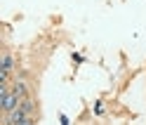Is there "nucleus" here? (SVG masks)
Here are the masks:
<instances>
[{"label": "nucleus", "instance_id": "obj_3", "mask_svg": "<svg viewBox=\"0 0 146 125\" xmlns=\"http://www.w3.org/2000/svg\"><path fill=\"white\" fill-rule=\"evenodd\" d=\"M10 71H12V57L3 55V73H10Z\"/></svg>", "mask_w": 146, "mask_h": 125}, {"label": "nucleus", "instance_id": "obj_5", "mask_svg": "<svg viewBox=\"0 0 146 125\" xmlns=\"http://www.w3.org/2000/svg\"><path fill=\"white\" fill-rule=\"evenodd\" d=\"M19 109H24L26 113H31V111H33V102H31V99H24V97H21V102H19Z\"/></svg>", "mask_w": 146, "mask_h": 125}, {"label": "nucleus", "instance_id": "obj_2", "mask_svg": "<svg viewBox=\"0 0 146 125\" xmlns=\"http://www.w3.org/2000/svg\"><path fill=\"white\" fill-rule=\"evenodd\" d=\"M7 123H31V118H29V113H26L24 109H19V106H17L14 111H10Z\"/></svg>", "mask_w": 146, "mask_h": 125}, {"label": "nucleus", "instance_id": "obj_1", "mask_svg": "<svg viewBox=\"0 0 146 125\" xmlns=\"http://www.w3.org/2000/svg\"><path fill=\"white\" fill-rule=\"evenodd\" d=\"M19 102H21V97L17 94L14 90H5V92H0V104H3V109L10 113V111H14L17 106H19Z\"/></svg>", "mask_w": 146, "mask_h": 125}, {"label": "nucleus", "instance_id": "obj_4", "mask_svg": "<svg viewBox=\"0 0 146 125\" xmlns=\"http://www.w3.org/2000/svg\"><path fill=\"white\" fill-rule=\"evenodd\" d=\"M14 92L19 94V97L26 94V83H24V80H17V83H14Z\"/></svg>", "mask_w": 146, "mask_h": 125}]
</instances>
